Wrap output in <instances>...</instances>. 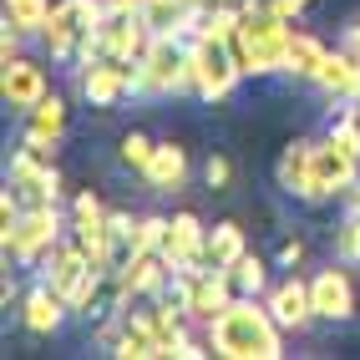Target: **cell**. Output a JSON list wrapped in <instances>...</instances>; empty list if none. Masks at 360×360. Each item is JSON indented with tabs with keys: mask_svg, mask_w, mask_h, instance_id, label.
Listing matches in <instances>:
<instances>
[{
	"mask_svg": "<svg viewBox=\"0 0 360 360\" xmlns=\"http://www.w3.org/2000/svg\"><path fill=\"white\" fill-rule=\"evenodd\" d=\"M208 345L224 360H279L284 335L279 320L269 315V304H259V295H233L219 315L208 320Z\"/></svg>",
	"mask_w": 360,
	"mask_h": 360,
	"instance_id": "cell-1",
	"label": "cell"
},
{
	"mask_svg": "<svg viewBox=\"0 0 360 360\" xmlns=\"http://www.w3.org/2000/svg\"><path fill=\"white\" fill-rule=\"evenodd\" d=\"M238 77H244V71L233 66L224 41H208V36L188 41V91H193L198 102H229Z\"/></svg>",
	"mask_w": 360,
	"mask_h": 360,
	"instance_id": "cell-2",
	"label": "cell"
},
{
	"mask_svg": "<svg viewBox=\"0 0 360 360\" xmlns=\"http://www.w3.org/2000/svg\"><path fill=\"white\" fill-rule=\"evenodd\" d=\"M102 20H107L102 0H56L51 20L41 26V41H46V51H51V61H71L77 46H82V36L97 31Z\"/></svg>",
	"mask_w": 360,
	"mask_h": 360,
	"instance_id": "cell-3",
	"label": "cell"
},
{
	"mask_svg": "<svg viewBox=\"0 0 360 360\" xmlns=\"http://www.w3.org/2000/svg\"><path fill=\"white\" fill-rule=\"evenodd\" d=\"M0 244H6V259H15L20 269H26V264H41L46 254L61 244V208L56 203L26 208V213H20V224L0 238Z\"/></svg>",
	"mask_w": 360,
	"mask_h": 360,
	"instance_id": "cell-4",
	"label": "cell"
},
{
	"mask_svg": "<svg viewBox=\"0 0 360 360\" xmlns=\"http://www.w3.org/2000/svg\"><path fill=\"white\" fill-rule=\"evenodd\" d=\"M360 183V158H350L335 137L309 142V203H330Z\"/></svg>",
	"mask_w": 360,
	"mask_h": 360,
	"instance_id": "cell-5",
	"label": "cell"
},
{
	"mask_svg": "<svg viewBox=\"0 0 360 360\" xmlns=\"http://www.w3.org/2000/svg\"><path fill=\"white\" fill-rule=\"evenodd\" d=\"M142 77H148V97H178V91H188V41L153 36L148 56H142Z\"/></svg>",
	"mask_w": 360,
	"mask_h": 360,
	"instance_id": "cell-6",
	"label": "cell"
},
{
	"mask_svg": "<svg viewBox=\"0 0 360 360\" xmlns=\"http://www.w3.org/2000/svg\"><path fill=\"white\" fill-rule=\"evenodd\" d=\"M6 188H15V198L36 208V203H56L61 198V173H56V162H41L31 153H11V173H6Z\"/></svg>",
	"mask_w": 360,
	"mask_h": 360,
	"instance_id": "cell-7",
	"label": "cell"
},
{
	"mask_svg": "<svg viewBox=\"0 0 360 360\" xmlns=\"http://www.w3.org/2000/svg\"><path fill=\"white\" fill-rule=\"evenodd\" d=\"M112 274H117V290H122L127 300H158L167 290V279H173V264L162 259V249H153V254H122Z\"/></svg>",
	"mask_w": 360,
	"mask_h": 360,
	"instance_id": "cell-8",
	"label": "cell"
},
{
	"mask_svg": "<svg viewBox=\"0 0 360 360\" xmlns=\"http://www.w3.org/2000/svg\"><path fill=\"white\" fill-rule=\"evenodd\" d=\"M77 86H82V97L91 107H117V102H127L132 97V61H117V56H102V61H91L77 71Z\"/></svg>",
	"mask_w": 360,
	"mask_h": 360,
	"instance_id": "cell-9",
	"label": "cell"
},
{
	"mask_svg": "<svg viewBox=\"0 0 360 360\" xmlns=\"http://www.w3.org/2000/svg\"><path fill=\"white\" fill-rule=\"evenodd\" d=\"M46 91H51V77H46V66L31 61V56H15L6 61V71H0V97H6V107L15 112H31Z\"/></svg>",
	"mask_w": 360,
	"mask_h": 360,
	"instance_id": "cell-10",
	"label": "cell"
},
{
	"mask_svg": "<svg viewBox=\"0 0 360 360\" xmlns=\"http://www.w3.org/2000/svg\"><path fill=\"white\" fill-rule=\"evenodd\" d=\"M264 304H269V315L279 320V330H304V325H315V295H309V279L290 274V279H279L269 295H264Z\"/></svg>",
	"mask_w": 360,
	"mask_h": 360,
	"instance_id": "cell-11",
	"label": "cell"
},
{
	"mask_svg": "<svg viewBox=\"0 0 360 360\" xmlns=\"http://www.w3.org/2000/svg\"><path fill=\"white\" fill-rule=\"evenodd\" d=\"M203 238H208V229H203L198 213H173V219H167L162 259L173 264V274L178 269H203Z\"/></svg>",
	"mask_w": 360,
	"mask_h": 360,
	"instance_id": "cell-12",
	"label": "cell"
},
{
	"mask_svg": "<svg viewBox=\"0 0 360 360\" xmlns=\"http://www.w3.org/2000/svg\"><path fill=\"white\" fill-rule=\"evenodd\" d=\"M309 295H315V315L330 320V325H345L355 315V284L345 269H320V274H309Z\"/></svg>",
	"mask_w": 360,
	"mask_h": 360,
	"instance_id": "cell-13",
	"label": "cell"
},
{
	"mask_svg": "<svg viewBox=\"0 0 360 360\" xmlns=\"http://www.w3.org/2000/svg\"><path fill=\"white\" fill-rule=\"evenodd\" d=\"M97 36H102V51L117 56V61H142L148 46H153V31H148L142 15H107L97 26Z\"/></svg>",
	"mask_w": 360,
	"mask_h": 360,
	"instance_id": "cell-14",
	"label": "cell"
},
{
	"mask_svg": "<svg viewBox=\"0 0 360 360\" xmlns=\"http://www.w3.org/2000/svg\"><path fill=\"white\" fill-rule=\"evenodd\" d=\"M86 269H91V259H86V249L77 244V233H71V238H61V244L41 259V279L51 284V290H56L61 300H66V295L82 284V274H86Z\"/></svg>",
	"mask_w": 360,
	"mask_h": 360,
	"instance_id": "cell-15",
	"label": "cell"
},
{
	"mask_svg": "<svg viewBox=\"0 0 360 360\" xmlns=\"http://www.w3.org/2000/svg\"><path fill=\"white\" fill-rule=\"evenodd\" d=\"M66 315H71V304L51 290V284H36L31 295H20V325H26L31 335H56L61 325H66Z\"/></svg>",
	"mask_w": 360,
	"mask_h": 360,
	"instance_id": "cell-16",
	"label": "cell"
},
{
	"mask_svg": "<svg viewBox=\"0 0 360 360\" xmlns=\"http://www.w3.org/2000/svg\"><path fill=\"white\" fill-rule=\"evenodd\" d=\"M315 86L325 91V97L330 102H360V56L350 51V46H345V51H330L325 56V66H320V77H315Z\"/></svg>",
	"mask_w": 360,
	"mask_h": 360,
	"instance_id": "cell-17",
	"label": "cell"
},
{
	"mask_svg": "<svg viewBox=\"0 0 360 360\" xmlns=\"http://www.w3.org/2000/svg\"><path fill=\"white\" fill-rule=\"evenodd\" d=\"M142 183H148L153 193H178V188L188 183V153L178 148V142H158V153L148 162V173H142Z\"/></svg>",
	"mask_w": 360,
	"mask_h": 360,
	"instance_id": "cell-18",
	"label": "cell"
},
{
	"mask_svg": "<svg viewBox=\"0 0 360 360\" xmlns=\"http://www.w3.org/2000/svg\"><path fill=\"white\" fill-rule=\"evenodd\" d=\"M274 183L284 188L290 198L309 203V142H290L274 162Z\"/></svg>",
	"mask_w": 360,
	"mask_h": 360,
	"instance_id": "cell-19",
	"label": "cell"
},
{
	"mask_svg": "<svg viewBox=\"0 0 360 360\" xmlns=\"http://www.w3.org/2000/svg\"><path fill=\"white\" fill-rule=\"evenodd\" d=\"M330 56V46L320 36H309V31H295L290 36V61H284V77H295V82H315L320 77V66Z\"/></svg>",
	"mask_w": 360,
	"mask_h": 360,
	"instance_id": "cell-20",
	"label": "cell"
},
{
	"mask_svg": "<svg viewBox=\"0 0 360 360\" xmlns=\"http://www.w3.org/2000/svg\"><path fill=\"white\" fill-rule=\"evenodd\" d=\"M112 355H117V360H148V355H162L153 320H148V315H132V320H122V330H117V345H112Z\"/></svg>",
	"mask_w": 360,
	"mask_h": 360,
	"instance_id": "cell-21",
	"label": "cell"
},
{
	"mask_svg": "<svg viewBox=\"0 0 360 360\" xmlns=\"http://www.w3.org/2000/svg\"><path fill=\"white\" fill-rule=\"evenodd\" d=\"M244 249H249L244 244V229H238L233 219H224V224H213L208 238H203V264H208V269H229Z\"/></svg>",
	"mask_w": 360,
	"mask_h": 360,
	"instance_id": "cell-22",
	"label": "cell"
},
{
	"mask_svg": "<svg viewBox=\"0 0 360 360\" xmlns=\"http://www.w3.org/2000/svg\"><path fill=\"white\" fill-rule=\"evenodd\" d=\"M26 127L41 132V137H51V142H61L66 137V102L56 97V91H46V97L26 112Z\"/></svg>",
	"mask_w": 360,
	"mask_h": 360,
	"instance_id": "cell-23",
	"label": "cell"
},
{
	"mask_svg": "<svg viewBox=\"0 0 360 360\" xmlns=\"http://www.w3.org/2000/svg\"><path fill=\"white\" fill-rule=\"evenodd\" d=\"M229 274H233V290L238 295H264V290H269V259H259L254 249L238 254L229 264Z\"/></svg>",
	"mask_w": 360,
	"mask_h": 360,
	"instance_id": "cell-24",
	"label": "cell"
},
{
	"mask_svg": "<svg viewBox=\"0 0 360 360\" xmlns=\"http://www.w3.org/2000/svg\"><path fill=\"white\" fill-rule=\"evenodd\" d=\"M51 20V0H6V26L20 36H41V26Z\"/></svg>",
	"mask_w": 360,
	"mask_h": 360,
	"instance_id": "cell-25",
	"label": "cell"
},
{
	"mask_svg": "<svg viewBox=\"0 0 360 360\" xmlns=\"http://www.w3.org/2000/svg\"><path fill=\"white\" fill-rule=\"evenodd\" d=\"M162 238H167V219L162 213H142V219L132 224V233H127L122 254H153V249H162Z\"/></svg>",
	"mask_w": 360,
	"mask_h": 360,
	"instance_id": "cell-26",
	"label": "cell"
},
{
	"mask_svg": "<svg viewBox=\"0 0 360 360\" xmlns=\"http://www.w3.org/2000/svg\"><path fill=\"white\" fill-rule=\"evenodd\" d=\"M153 153H158V142L148 132H122V142H117V158H122V167H132V173H148Z\"/></svg>",
	"mask_w": 360,
	"mask_h": 360,
	"instance_id": "cell-27",
	"label": "cell"
},
{
	"mask_svg": "<svg viewBox=\"0 0 360 360\" xmlns=\"http://www.w3.org/2000/svg\"><path fill=\"white\" fill-rule=\"evenodd\" d=\"M335 259L340 264H360V213L345 208L340 229H335Z\"/></svg>",
	"mask_w": 360,
	"mask_h": 360,
	"instance_id": "cell-28",
	"label": "cell"
},
{
	"mask_svg": "<svg viewBox=\"0 0 360 360\" xmlns=\"http://www.w3.org/2000/svg\"><path fill=\"white\" fill-rule=\"evenodd\" d=\"M304 254H309V238H304V233H284V238H279V249H274V264L295 274L300 264H304Z\"/></svg>",
	"mask_w": 360,
	"mask_h": 360,
	"instance_id": "cell-29",
	"label": "cell"
},
{
	"mask_svg": "<svg viewBox=\"0 0 360 360\" xmlns=\"http://www.w3.org/2000/svg\"><path fill=\"white\" fill-rule=\"evenodd\" d=\"M91 219H107V203L91 193V188H82V193L71 198V224H91Z\"/></svg>",
	"mask_w": 360,
	"mask_h": 360,
	"instance_id": "cell-30",
	"label": "cell"
},
{
	"mask_svg": "<svg viewBox=\"0 0 360 360\" xmlns=\"http://www.w3.org/2000/svg\"><path fill=\"white\" fill-rule=\"evenodd\" d=\"M203 183L213 188V193H224V188L233 183V162H229L224 153H208V162H203Z\"/></svg>",
	"mask_w": 360,
	"mask_h": 360,
	"instance_id": "cell-31",
	"label": "cell"
},
{
	"mask_svg": "<svg viewBox=\"0 0 360 360\" xmlns=\"http://www.w3.org/2000/svg\"><path fill=\"white\" fill-rule=\"evenodd\" d=\"M173 355H178V360H198V355H213V345H208V335L198 340V335H188V330H183V340L173 345Z\"/></svg>",
	"mask_w": 360,
	"mask_h": 360,
	"instance_id": "cell-32",
	"label": "cell"
},
{
	"mask_svg": "<svg viewBox=\"0 0 360 360\" xmlns=\"http://www.w3.org/2000/svg\"><path fill=\"white\" fill-rule=\"evenodd\" d=\"M132 224H137L132 213H122V208H107V229H112L117 238H122V249H127V233H132Z\"/></svg>",
	"mask_w": 360,
	"mask_h": 360,
	"instance_id": "cell-33",
	"label": "cell"
},
{
	"mask_svg": "<svg viewBox=\"0 0 360 360\" xmlns=\"http://www.w3.org/2000/svg\"><path fill=\"white\" fill-rule=\"evenodd\" d=\"M107 15H142V0H102Z\"/></svg>",
	"mask_w": 360,
	"mask_h": 360,
	"instance_id": "cell-34",
	"label": "cell"
},
{
	"mask_svg": "<svg viewBox=\"0 0 360 360\" xmlns=\"http://www.w3.org/2000/svg\"><path fill=\"white\" fill-rule=\"evenodd\" d=\"M345 46H350V51L360 56V20H350V31H345Z\"/></svg>",
	"mask_w": 360,
	"mask_h": 360,
	"instance_id": "cell-35",
	"label": "cell"
},
{
	"mask_svg": "<svg viewBox=\"0 0 360 360\" xmlns=\"http://www.w3.org/2000/svg\"><path fill=\"white\" fill-rule=\"evenodd\" d=\"M0 300H6V309H11V304L20 300V290H15V279H6V290H0Z\"/></svg>",
	"mask_w": 360,
	"mask_h": 360,
	"instance_id": "cell-36",
	"label": "cell"
},
{
	"mask_svg": "<svg viewBox=\"0 0 360 360\" xmlns=\"http://www.w3.org/2000/svg\"><path fill=\"white\" fill-rule=\"evenodd\" d=\"M350 213H360V183L350 188Z\"/></svg>",
	"mask_w": 360,
	"mask_h": 360,
	"instance_id": "cell-37",
	"label": "cell"
},
{
	"mask_svg": "<svg viewBox=\"0 0 360 360\" xmlns=\"http://www.w3.org/2000/svg\"><path fill=\"white\" fill-rule=\"evenodd\" d=\"M188 6H193V11H208V6H213V0H188Z\"/></svg>",
	"mask_w": 360,
	"mask_h": 360,
	"instance_id": "cell-38",
	"label": "cell"
},
{
	"mask_svg": "<svg viewBox=\"0 0 360 360\" xmlns=\"http://www.w3.org/2000/svg\"><path fill=\"white\" fill-rule=\"evenodd\" d=\"M213 6H244V0H213Z\"/></svg>",
	"mask_w": 360,
	"mask_h": 360,
	"instance_id": "cell-39",
	"label": "cell"
},
{
	"mask_svg": "<svg viewBox=\"0 0 360 360\" xmlns=\"http://www.w3.org/2000/svg\"><path fill=\"white\" fill-rule=\"evenodd\" d=\"M295 6H300V11H304V6H309V0H295Z\"/></svg>",
	"mask_w": 360,
	"mask_h": 360,
	"instance_id": "cell-40",
	"label": "cell"
},
{
	"mask_svg": "<svg viewBox=\"0 0 360 360\" xmlns=\"http://www.w3.org/2000/svg\"><path fill=\"white\" fill-rule=\"evenodd\" d=\"M355 107H360V102H355Z\"/></svg>",
	"mask_w": 360,
	"mask_h": 360,
	"instance_id": "cell-41",
	"label": "cell"
}]
</instances>
